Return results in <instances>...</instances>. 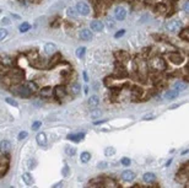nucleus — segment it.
Segmentation results:
<instances>
[{"mask_svg": "<svg viewBox=\"0 0 189 188\" xmlns=\"http://www.w3.org/2000/svg\"><path fill=\"white\" fill-rule=\"evenodd\" d=\"M106 123V120H96V122H93L95 125H100V124H103Z\"/></svg>", "mask_w": 189, "mask_h": 188, "instance_id": "44", "label": "nucleus"}, {"mask_svg": "<svg viewBox=\"0 0 189 188\" xmlns=\"http://www.w3.org/2000/svg\"><path fill=\"white\" fill-rule=\"evenodd\" d=\"M100 114H101V113L98 112V111H96V113H95V112H93V113H92V117H98V116H100Z\"/></svg>", "mask_w": 189, "mask_h": 188, "instance_id": "47", "label": "nucleus"}, {"mask_svg": "<svg viewBox=\"0 0 189 188\" xmlns=\"http://www.w3.org/2000/svg\"><path fill=\"white\" fill-rule=\"evenodd\" d=\"M80 160H81V162H84V163H86V162H89L90 160H91V154L90 152H87V151H84L80 155Z\"/></svg>", "mask_w": 189, "mask_h": 188, "instance_id": "21", "label": "nucleus"}, {"mask_svg": "<svg viewBox=\"0 0 189 188\" xmlns=\"http://www.w3.org/2000/svg\"><path fill=\"white\" fill-rule=\"evenodd\" d=\"M181 38L189 42V28H184V30L181 32Z\"/></svg>", "mask_w": 189, "mask_h": 188, "instance_id": "25", "label": "nucleus"}, {"mask_svg": "<svg viewBox=\"0 0 189 188\" xmlns=\"http://www.w3.org/2000/svg\"><path fill=\"white\" fill-rule=\"evenodd\" d=\"M150 66H151L155 71H163L167 65H166V62H164L163 58L155 57L151 59V62H150Z\"/></svg>", "mask_w": 189, "mask_h": 188, "instance_id": "2", "label": "nucleus"}, {"mask_svg": "<svg viewBox=\"0 0 189 188\" xmlns=\"http://www.w3.org/2000/svg\"><path fill=\"white\" fill-rule=\"evenodd\" d=\"M91 30L93 32H101L103 30V23L98 20H93L91 22Z\"/></svg>", "mask_w": 189, "mask_h": 188, "instance_id": "14", "label": "nucleus"}, {"mask_svg": "<svg viewBox=\"0 0 189 188\" xmlns=\"http://www.w3.org/2000/svg\"><path fill=\"white\" fill-rule=\"evenodd\" d=\"M86 134L85 133H76V134H69L68 135V139L69 140H72V142H75V143H80L82 139L85 138Z\"/></svg>", "mask_w": 189, "mask_h": 188, "instance_id": "13", "label": "nucleus"}, {"mask_svg": "<svg viewBox=\"0 0 189 188\" xmlns=\"http://www.w3.org/2000/svg\"><path fill=\"white\" fill-rule=\"evenodd\" d=\"M0 23H1V25H10V18H9V17H4V18H1Z\"/></svg>", "mask_w": 189, "mask_h": 188, "instance_id": "40", "label": "nucleus"}, {"mask_svg": "<svg viewBox=\"0 0 189 188\" xmlns=\"http://www.w3.org/2000/svg\"><path fill=\"white\" fill-rule=\"evenodd\" d=\"M115 154V149L113 146H107L104 149V155L106 156H112Z\"/></svg>", "mask_w": 189, "mask_h": 188, "instance_id": "24", "label": "nucleus"}, {"mask_svg": "<svg viewBox=\"0 0 189 188\" xmlns=\"http://www.w3.org/2000/svg\"><path fill=\"white\" fill-rule=\"evenodd\" d=\"M36 140H37V144L40 146H46L47 145V135L46 133H38L37 137H36Z\"/></svg>", "mask_w": 189, "mask_h": 188, "instance_id": "11", "label": "nucleus"}, {"mask_svg": "<svg viewBox=\"0 0 189 188\" xmlns=\"http://www.w3.org/2000/svg\"><path fill=\"white\" fill-rule=\"evenodd\" d=\"M61 173H63V176H65V177H68V176H69V173H70V168H69V166H68V165H65L64 167H63V170H61Z\"/></svg>", "mask_w": 189, "mask_h": 188, "instance_id": "33", "label": "nucleus"}, {"mask_svg": "<svg viewBox=\"0 0 189 188\" xmlns=\"http://www.w3.org/2000/svg\"><path fill=\"white\" fill-rule=\"evenodd\" d=\"M106 25H107L108 28H113V27H114V20L107 17V18H106Z\"/></svg>", "mask_w": 189, "mask_h": 188, "instance_id": "30", "label": "nucleus"}, {"mask_svg": "<svg viewBox=\"0 0 189 188\" xmlns=\"http://www.w3.org/2000/svg\"><path fill=\"white\" fill-rule=\"evenodd\" d=\"M14 94L20 96V97H30V96L33 94V91L28 88L27 84H23V85H17L15 89H14Z\"/></svg>", "mask_w": 189, "mask_h": 188, "instance_id": "1", "label": "nucleus"}, {"mask_svg": "<svg viewBox=\"0 0 189 188\" xmlns=\"http://www.w3.org/2000/svg\"><path fill=\"white\" fill-rule=\"evenodd\" d=\"M135 178V173L132 170H125L122 172V180L125 182H132Z\"/></svg>", "mask_w": 189, "mask_h": 188, "instance_id": "8", "label": "nucleus"}, {"mask_svg": "<svg viewBox=\"0 0 189 188\" xmlns=\"http://www.w3.org/2000/svg\"><path fill=\"white\" fill-rule=\"evenodd\" d=\"M136 66H138V73L140 74V75H144V78L146 76V74H147V64L145 62H138L136 63Z\"/></svg>", "mask_w": 189, "mask_h": 188, "instance_id": "9", "label": "nucleus"}, {"mask_svg": "<svg viewBox=\"0 0 189 188\" xmlns=\"http://www.w3.org/2000/svg\"><path fill=\"white\" fill-rule=\"evenodd\" d=\"M22 181L25 182L27 186H32V185H33V182H35V178H33V176L31 175V173L25 172V173L22 175Z\"/></svg>", "mask_w": 189, "mask_h": 188, "instance_id": "16", "label": "nucleus"}, {"mask_svg": "<svg viewBox=\"0 0 189 188\" xmlns=\"http://www.w3.org/2000/svg\"><path fill=\"white\" fill-rule=\"evenodd\" d=\"M18 1L21 3V5H26V1H25V0H18Z\"/></svg>", "mask_w": 189, "mask_h": 188, "instance_id": "49", "label": "nucleus"}, {"mask_svg": "<svg viewBox=\"0 0 189 188\" xmlns=\"http://www.w3.org/2000/svg\"><path fill=\"white\" fill-rule=\"evenodd\" d=\"M71 92L72 94H79L80 92V85L77 84V83L71 85Z\"/></svg>", "mask_w": 189, "mask_h": 188, "instance_id": "29", "label": "nucleus"}, {"mask_svg": "<svg viewBox=\"0 0 189 188\" xmlns=\"http://www.w3.org/2000/svg\"><path fill=\"white\" fill-rule=\"evenodd\" d=\"M30 28H31V25H30V23L25 22V23H22V25L20 26V28H18V30H20V32L25 33V32H27L28 30H30Z\"/></svg>", "mask_w": 189, "mask_h": 188, "instance_id": "28", "label": "nucleus"}, {"mask_svg": "<svg viewBox=\"0 0 189 188\" xmlns=\"http://www.w3.org/2000/svg\"><path fill=\"white\" fill-rule=\"evenodd\" d=\"M41 125H42V122H40V120H36L35 123L32 124V131H38V129L41 128Z\"/></svg>", "mask_w": 189, "mask_h": 188, "instance_id": "32", "label": "nucleus"}, {"mask_svg": "<svg viewBox=\"0 0 189 188\" xmlns=\"http://www.w3.org/2000/svg\"><path fill=\"white\" fill-rule=\"evenodd\" d=\"M11 150V143L9 140H1L0 142V151L3 154H6Z\"/></svg>", "mask_w": 189, "mask_h": 188, "instance_id": "10", "label": "nucleus"}, {"mask_svg": "<svg viewBox=\"0 0 189 188\" xmlns=\"http://www.w3.org/2000/svg\"><path fill=\"white\" fill-rule=\"evenodd\" d=\"M54 94H55V97H58L60 100L63 96H65V86H63V85L57 86L54 89Z\"/></svg>", "mask_w": 189, "mask_h": 188, "instance_id": "19", "label": "nucleus"}, {"mask_svg": "<svg viewBox=\"0 0 189 188\" xmlns=\"http://www.w3.org/2000/svg\"><path fill=\"white\" fill-rule=\"evenodd\" d=\"M44 52H46V54H48V55H53V54H54V53L57 52L55 44H54V43H52V42L46 43V46H44Z\"/></svg>", "mask_w": 189, "mask_h": 188, "instance_id": "12", "label": "nucleus"}, {"mask_svg": "<svg viewBox=\"0 0 189 188\" xmlns=\"http://www.w3.org/2000/svg\"><path fill=\"white\" fill-rule=\"evenodd\" d=\"M114 17L117 18L118 21H123L127 17V10L123 6H117L114 9Z\"/></svg>", "mask_w": 189, "mask_h": 188, "instance_id": "5", "label": "nucleus"}, {"mask_svg": "<svg viewBox=\"0 0 189 188\" xmlns=\"http://www.w3.org/2000/svg\"><path fill=\"white\" fill-rule=\"evenodd\" d=\"M100 103V97L97 95H93V96H91V97L89 98V101H87V105L90 106L91 108H95V107H97Z\"/></svg>", "mask_w": 189, "mask_h": 188, "instance_id": "15", "label": "nucleus"}, {"mask_svg": "<svg viewBox=\"0 0 189 188\" xmlns=\"http://www.w3.org/2000/svg\"><path fill=\"white\" fill-rule=\"evenodd\" d=\"M6 36H8V31L5 28H0V41H3Z\"/></svg>", "mask_w": 189, "mask_h": 188, "instance_id": "35", "label": "nucleus"}, {"mask_svg": "<svg viewBox=\"0 0 189 188\" xmlns=\"http://www.w3.org/2000/svg\"><path fill=\"white\" fill-rule=\"evenodd\" d=\"M178 92L179 91H177V90H168V91H166L164 92V98L166 100H174V98H177L178 97Z\"/></svg>", "mask_w": 189, "mask_h": 188, "instance_id": "18", "label": "nucleus"}, {"mask_svg": "<svg viewBox=\"0 0 189 188\" xmlns=\"http://www.w3.org/2000/svg\"><path fill=\"white\" fill-rule=\"evenodd\" d=\"M115 58L119 60V62H124V60H128L129 59V55L127 52H123V51H119L115 53Z\"/></svg>", "mask_w": 189, "mask_h": 188, "instance_id": "20", "label": "nucleus"}, {"mask_svg": "<svg viewBox=\"0 0 189 188\" xmlns=\"http://www.w3.org/2000/svg\"><path fill=\"white\" fill-rule=\"evenodd\" d=\"M120 162H122V165H124V166H129L130 163H132V160H130L129 157H123L122 160H120Z\"/></svg>", "mask_w": 189, "mask_h": 188, "instance_id": "34", "label": "nucleus"}, {"mask_svg": "<svg viewBox=\"0 0 189 188\" xmlns=\"http://www.w3.org/2000/svg\"><path fill=\"white\" fill-rule=\"evenodd\" d=\"M5 102H8L9 105H11V106H14V107H17V103L15 102V100L11 98V97H6L5 98Z\"/></svg>", "mask_w": 189, "mask_h": 188, "instance_id": "36", "label": "nucleus"}, {"mask_svg": "<svg viewBox=\"0 0 189 188\" xmlns=\"http://www.w3.org/2000/svg\"><path fill=\"white\" fill-rule=\"evenodd\" d=\"M124 33H125V30H119V31L114 35V37H115V38H120V37L124 36Z\"/></svg>", "mask_w": 189, "mask_h": 188, "instance_id": "39", "label": "nucleus"}, {"mask_svg": "<svg viewBox=\"0 0 189 188\" xmlns=\"http://www.w3.org/2000/svg\"><path fill=\"white\" fill-rule=\"evenodd\" d=\"M60 186H63V183L60 182V183H57V185H54V187H60Z\"/></svg>", "mask_w": 189, "mask_h": 188, "instance_id": "50", "label": "nucleus"}, {"mask_svg": "<svg viewBox=\"0 0 189 188\" xmlns=\"http://www.w3.org/2000/svg\"><path fill=\"white\" fill-rule=\"evenodd\" d=\"M0 11H1V10H0Z\"/></svg>", "mask_w": 189, "mask_h": 188, "instance_id": "53", "label": "nucleus"}, {"mask_svg": "<svg viewBox=\"0 0 189 188\" xmlns=\"http://www.w3.org/2000/svg\"><path fill=\"white\" fill-rule=\"evenodd\" d=\"M183 10L186 11V12H188V14H189V0H188V1L184 3V5H183Z\"/></svg>", "mask_w": 189, "mask_h": 188, "instance_id": "42", "label": "nucleus"}, {"mask_svg": "<svg viewBox=\"0 0 189 188\" xmlns=\"http://www.w3.org/2000/svg\"><path fill=\"white\" fill-rule=\"evenodd\" d=\"M155 118V116L154 114H146V116H144V119L146 120V119H154Z\"/></svg>", "mask_w": 189, "mask_h": 188, "instance_id": "43", "label": "nucleus"}, {"mask_svg": "<svg viewBox=\"0 0 189 188\" xmlns=\"http://www.w3.org/2000/svg\"><path fill=\"white\" fill-rule=\"evenodd\" d=\"M168 58H169V60L176 65L182 64V63L184 62V57L181 54V53H171V54L168 55Z\"/></svg>", "mask_w": 189, "mask_h": 188, "instance_id": "6", "label": "nucleus"}, {"mask_svg": "<svg viewBox=\"0 0 189 188\" xmlns=\"http://www.w3.org/2000/svg\"><path fill=\"white\" fill-rule=\"evenodd\" d=\"M85 53H86V48L80 47V48H77V51H76V55H77V58H84Z\"/></svg>", "mask_w": 189, "mask_h": 188, "instance_id": "26", "label": "nucleus"}, {"mask_svg": "<svg viewBox=\"0 0 189 188\" xmlns=\"http://www.w3.org/2000/svg\"><path fill=\"white\" fill-rule=\"evenodd\" d=\"M92 36H93V33H92L90 30H87V28H82V30L80 31L79 33V37H80V40L81 41H91L92 40Z\"/></svg>", "mask_w": 189, "mask_h": 188, "instance_id": "7", "label": "nucleus"}, {"mask_svg": "<svg viewBox=\"0 0 189 188\" xmlns=\"http://www.w3.org/2000/svg\"><path fill=\"white\" fill-rule=\"evenodd\" d=\"M65 154H66V155H69V156H74L76 154V149L70 146V145H66L65 146Z\"/></svg>", "mask_w": 189, "mask_h": 188, "instance_id": "23", "label": "nucleus"}, {"mask_svg": "<svg viewBox=\"0 0 189 188\" xmlns=\"http://www.w3.org/2000/svg\"><path fill=\"white\" fill-rule=\"evenodd\" d=\"M173 89L177 90V91H183V90L187 89V85L184 84L183 81H178V83H176V84L173 85Z\"/></svg>", "mask_w": 189, "mask_h": 188, "instance_id": "22", "label": "nucleus"}, {"mask_svg": "<svg viewBox=\"0 0 189 188\" xmlns=\"http://www.w3.org/2000/svg\"><path fill=\"white\" fill-rule=\"evenodd\" d=\"M76 11L80 14V15H84V16H87V15H90V6L87 5V4L85 3H77L76 4Z\"/></svg>", "mask_w": 189, "mask_h": 188, "instance_id": "4", "label": "nucleus"}, {"mask_svg": "<svg viewBox=\"0 0 189 188\" xmlns=\"http://www.w3.org/2000/svg\"><path fill=\"white\" fill-rule=\"evenodd\" d=\"M143 180L146 183H154L156 181V175H155V173H151V172H146V173H144Z\"/></svg>", "mask_w": 189, "mask_h": 188, "instance_id": "17", "label": "nucleus"}, {"mask_svg": "<svg viewBox=\"0 0 189 188\" xmlns=\"http://www.w3.org/2000/svg\"><path fill=\"white\" fill-rule=\"evenodd\" d=\"M188 152H189V149H187V150L182 151V155H186V154H188Z\"/></svg>", "mask_w": 189, "mask_h": 188, "instance_id": "48", "label": "nucleus"}, {"mask_svg": "<svg viewBox=\"0 0 189 188\" xmlns=\"http://www.w3.org/2000/svg\"><path fill=\"white\" fill-rule=\"evenodd\" d=\"M52 95V89L50 88H44L41 90V96H46V97H49Z\"/></svg>", "mask_w": 189, "mask_h": 188, "instance_id": "27", "label": "nucleus"}, {"mask_svg": "<svg viewBox=\"0 0 189 188\" xmlns=\"http://www.w3.org/2000/svg\"><path fill=\"white\" fill-rule=\"evenodd\" d=\"M166 28L169 32H179L182 30V22L179 20H171L169 22H167Z\"/></svg>", "mask_w": 189, "mask_h": 188, "instance_id": "3", "label": "nucleus"}, {"mask_svg": "<svg viewBox=\"0 0 189 188\" xmlns=\"http://www.w3.org/2000/svg\"><path fill=\"white\" fill-rule=\"evenodd\" d=\"M184 81H189V76H186V78H184Z\"/></svg>", "mask_w": 189, "mask_h": 188, "instance_id": "52", "label": "nucleus"}, {"mask_svg": "<svg viewBox=\"0 0 189 188\" xmlns=\"http://www.w3.org/2000/svg\"><path fill=\"white\" fill-rule=\"evenodd\" d=\"M27 135H28V133L25 132V131H22V132L18 133L17 139H18V140H23V139H26V138H27Z\"/></svg>", "mask_w": 189, "mask_h": 188, "instance_id": "31", "label": "nucleus"}, {"mask_svg": "<svg viewBox=\"0 0 189 188\" xmlns=\"http://www.w3.org/2000/svg\"><path fill=\"white\" fill-rule=\"evenodd\" d=\"M85 94H89V88L87 86H85Z\"/></svg>", "mask_w": 189, "mask_h": 188, "instance_id": "51", "label": "nucleus"}, {"mask_svg": "<svg viewBox=\"0 0 189 188\" xmlns=\"http://www.w3.org/2000/svg\"><path fill=\"white\" fill-rule=\"evenodd\" d=\"M68 15H69L70 17H74L76 15V14H75V9H72V8L68 9Z\"/></svg>", "mask_w": 189, "mask_h": 188, "instance_id": "41", "label": "nucleus"}, {"mask_svg": "<svg viewBox=\"0 0 189 188\" xmlns=\"http://www.w3.org/2000/svg\"><path fill=\"white\" fill-rule=\"evenodd\" d=\"M157 11L161 12V14L166 12V6H164L163 4H158V5H157Z\"/></svg>", "mask_w": 189, "mask_h": 188, "instance_id": "37", "label": "nucleus"}, {"mask_svg": "<svg viewBox=\"0 0 189 188\" xmlns=\"http://www.w3.org/2000/svg\"><path fill=\"white\" fill-rule=\"evenodd\" d=\"M106 166H107V163H106V162H101V163H98V167H100V168H103V167H106Z\"/></svg>", "mask_w": 189, "mask_h": 188, "instance_id": "45", "label": "nucleus"}, {"mask_svg": "<svg viewBox=\"0 0 189 188\" xmlns=\"http://www.w3.org/2000/svg\"><path fill=\"white\" fill-rule=\"evenodd\" d=\"M84 79H85L86 83L89 81V76H87V73H86V71H84Z\"/></svg>", "mask_w": 189, "mask_h": 188, "instance_id": "46", "label": "nucleus"}, {"mask_svg": "<svg viewBox=\"0 0 189 188\" xmlns=\"http://www.w3.org/2000/svg\"><path fill=\"white\" fill-rule=\"evenodd\" d=\"M27 165H28V168H35V167H36V165H37V162H36V160H33V159H31V160L27 162Z\"/></svg>", "mask_w": 189, "mask_h": 188, "instance_id": "38", "label": "nucleus"}]
</instances>
